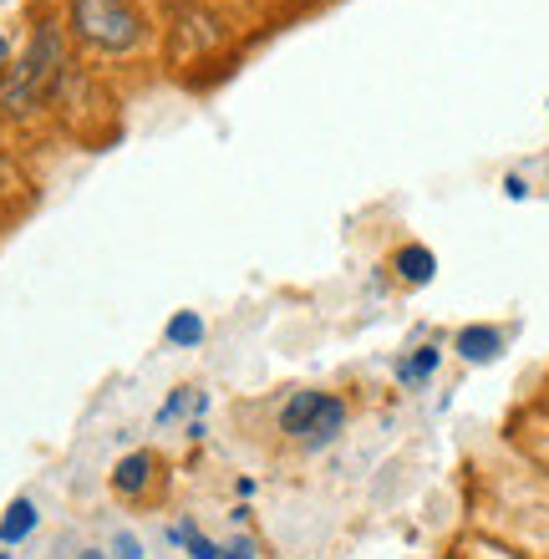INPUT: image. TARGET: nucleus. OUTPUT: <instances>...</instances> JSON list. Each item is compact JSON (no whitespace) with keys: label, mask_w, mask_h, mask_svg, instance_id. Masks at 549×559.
Wrapping results in <instances>:
<instances>
[{"label":"nucleus","mask_w":549,"mask_h":559,"mask_svg":"<svg viewBox=\"0 0 549 559\" xmlns=\"http://www.w3.org/2000/svg\"><path fill=\"white\" fill-rule=\"evenodd\" d=\"M61 67H67L61 26L57 21H41L36 36H31V46H26V57L15 61L11 72H5V82H0V107H5L11 118H21V112H31V107H41L46 97H51V87L61 82Z\"/></svg>","instance_id":"nucleus-1"},{"label":"nucleus","mask_w":549,"mask_h":559,"mask_svg":"<svg viewBox=\"0 0 549 559\" xmlns=\"http://www.w3.org/2000/svg\"><path fill=\"white\" fill-rule=\"evenodd\" d=\"M72 31L92 51L122 57L143 41V15L133 11V0H72Z\"/></svg>","instance_id":"nucleus-2"},{"label":"nucleus","mask_w":549,"mask_h":559,"mask_svg":"<svg viewBox=\"0 0 549 559\" xmlns=\"http://www.w3.org/2000/svg\"><path fill=\"white\" fill-rule=\"evenodd\" d=\"M153 473H158V457H153L148 448L118 457V468H112V493H122V499H143V493L153 488Z\"/></svg>","instance_id":"nucleus-3"},{"label":"nucleus","mask_w":549,"mask_h":559,"mask_svg":"<svg viewBox=\"0 0 549 559\" xmlns=\"http://www.w3.org/2000/svg\"><path fill=\"white\" fill-rule=\"evenodd\" d=\"M453 352L468 367H489V361L504 356V331H493V325H463L458 336H453Z\"/></svg>","instance_id":"nucleus-4"},{"label":"nucleus","mask_w":549,"mask_h":559,"mask_svg":"<svg viewBox=\"0 0 549 559\" xmlns=\"http://www.w3.org/2000/svg\"><path fill=\"white\" fill-rule=\"evenodd\" d=\"M36 524H41L36 503H31V499H11V503H5V514H0V549L26 545L31 534H36Z\"/></svg>","instance_id":"nucleus-5"},{"label":"nucleus","mask_w":549,"mask_h":559,"mask_svg":"<svg viewBox=\"0 0 549 559\" xmlns=\"http://www.w3.org/2000/svg\"><path fill=\"white\" fill-rule=\"evenodd\" d=\"M321 397H326V392H311V386H306V392H296V397L285 402V407H281V432H285V438L306 442L315 413H321Z\"/></svg>","instance_id":"nucleus-6"},{"label":"nucleus","mask_w":549,"mask_h":559,"mask_svg":"<svg viewBox=\"0 0 549 559\" xmlns=\"http://www.w3.org/2000/svg\"><path fill=\"white\" fill-rule=\"evenodd\" d=\"M342 427H346V402L342 397H321V413H315V423H311V432H306V442H300V448H331V442L342 438Z\"/></svg>","instance_id":"nucleus-7"},{"label":"nucleus","mask_w":549,"mask_h":559,"mask_svg":"<svg viewBox=\"0 0 549 559\" xmlns=\"http://www.w3.org/2000/svg\"><path fill=\"white\" fill-rule=\"evenodd\" d=\"M204 407H208V397L204 392H193V386H174V392H168V402L164 407H158V417H153V427H174L179 423V417H204Z\"/></svg>","instance_id":"nucleus-8"},{"label":"nucleus","mask_w":549,"mask_h":559,"mask_svg":"<svg viewBox=\"0 0 549 559\" xmlns=\"http://www.w3.org/2000/svg\"><path fill=\"white\" fill-rule=\"evenodd\" d=\"M397 275L407 280V285H428V280L438 275V254H432L428 245H402L397 250Z\"/></svg>","instance_id":"nucleus-9"},{"label":"nucleus","mask_w":549,"mask_h":559,"mask_svg":"<svg viewBox=\"0 0 549 559\" xmlns=\"http://www.w3.org/2000/svg\"><path fill=\"white\" fill-rule=\"evenodd\" d=\"M164 341L179 346V352H193V346L204 341V316H199V310H174L164 325Z\"/></svg>","instance_id":"nucleus-10"},{"label":"nucleus","mask_w":549,"mask_h":559,"mask_svg":"<svg viewBox=\"0 0 549 559\" xmlns=\"http://www.w3.org/2000/svg\"><path fill=\"white\" fill-rule=\"evenodd\" d=\"M438 361H443V352H438V346H417L413 356H402V361H397V382L402 386H422L432 371H438Z\"/></svg>","instance_id":"nucleus-11"},{"label":"nucleus","mask_w":549,"mask_h":559,"mask_svg":"<svg viewBox=\"0 0 549 559\" xmlns=\"http://www.w3.org/2000/svg\"><path fill=\"white\" fill-rule=\"evenodd\" d=\"M112 559H143V539H138L133 530H118L112 534V549H107Z\"/></svg>","instance_id":"nucleus-12"},{"label":"nucleus","mask_w":549,"mask_h":559,"mask_svg":"<svg viewBox=\"0 0 549 559\" xmlns=\"http://www.w3.org/2000/svg\"><path fill=\"white\" fill-rule=\"evenodd\" d=\"M219 559H260V545H254L250 534H235V539L219 545Z\"/></svg>","instance_id":"nucleus-13"},{"label":"nucleus","mask_w":549,"mask_h":559,"mask_svg":"<svg viewBox=\"0 0 549 559\" xmlns=\"http://www.w3.org/2000/svg\"><path fill=\"white\" fill-rule=\"evenodd\" d=\"M5 72H11V61H5V36H0V82H5Z\"/></svg>","instance_id":"nucleus-14"},{"label":"nucleus","mask_w":549,"mask_h":559,"mask_svg":"<svg viewBox=\"0 0 549 559\" xmlns=\"http://www.w3.org/2000/svg\"><path fill=\"white\" fill-rule=\"evenodd\" d=\"M76 559H112V555H107V549H82Z\"/></svg>","instance_id":"nucleus-15"},{"label":"nucleus","mask_w":549,"mask_h":559,"mask_svg":"<svg viewBox=\"0 0 549 559\" xmlns=\"http://www.w3.org/2000/svg\"><path fill=\"white\" fill-rule=\"evenodd\" d=\"M0 559H15V555H5V549H0Z\"/></svg>","instance_id":"nucleus-16"},{"label":"nucleus","mask_w":549,"mask_h":559,"mask_svg":"<svg viewBox=\"0 0 549 559\" xmlns=\"http://www.w3.org/2000/svg\"><path fill=\"white\" fill-rule=\"evenodd\" d=\"M193 5H204V0H193Z\"/></svg>","instance_id":"nucleus-17"}]
</instances>
